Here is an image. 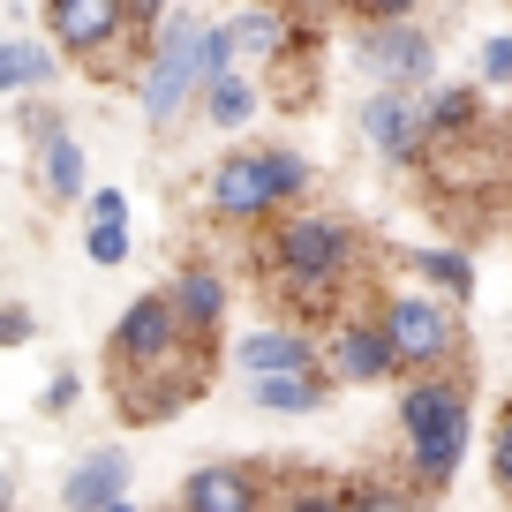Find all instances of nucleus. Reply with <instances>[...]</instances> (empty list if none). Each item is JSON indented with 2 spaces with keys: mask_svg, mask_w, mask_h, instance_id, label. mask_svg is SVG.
I'll use <instances>...</instances> for the list:
<instances>
[{
  "mask_svg": "<svg viewBox=\"0 0 512 512\" xmlns=\"http://www.w3.org/2000/svg\"><path fill=\"white\" fill-rule=\"evenodd\" d=\"M38 181H46V196H83V151L76 136H53V144H38Z\"/></svg>",
  "mask_w": 512,
  "mask_h": 512,
  "instance_id": "obj_15",
  "label": "nucleus"
},
{
  "mask_svg": "<svg viewBox=\"0 0 512 512\" xmlns=\"http://www.w3.org/2000/svg\"><path fill=\"white\" fill-rule=\"evenodd\" d=\"M68 400H76V369H61V377H53V384H46V407H53V415H61V407H68Z\"/></svg>",
  "mask_w": 512,
  "mask_h": 512,
  "instance_id": "obj_28",
  "label": "nucleus"
},
{
  "mask_svg": "<svg viewBox=\"0 0 512 512\" xmlns=\"http://www.w3.org/2000/svg\"><path fill=\"white\" fill-rule=\"evenodd\" d=\"M174 512H256V475L249 467H196L181 482Z\"/></svg>",
  "mask_w": 512,
  "mask_h": 512,
  "instance_id": "obj_10",
  "label": "nucleus"
},
{
  "mask_svg": "<svg viewBox=\"0 0 512 512\" xmlns=\"http://www.w3.org/2000/svg\"><path fill=\"white\" fill-rule=\"evenodd\" d=\"M249 113H256V83H241V76H219V83L204 91V121H211V128H241Z\"/></svg>",
  "mask_w": 512,
  "mask_h": 512,
  "instance_id": "obj_17",
  "label": "nucleus"
},
{
  "mask_svg": "<svg viewBox=\"0 0 512 512\" xmlns=\"http://www.w3.org/2000/svg\"><path fill=\"white\" fill-rule=\"evenodd\" d=\"M287 512H354V505H347V497H332V490H302Z\"/></svg>",
  "mask_w": 512,
  "mask_h": 512,
  "instance_id": "obj_26",
  "label": "nucleus"
},
{
  "mask_svg": "<svg viewBox=\"0 0 512 512\" xmlns=\"http://www.w3.org/2000/svg\"><path fill=\"white\" fill-rule=\"evenodd\" d=\"M113 512H136V505H113Z\"/></svg>",
  "mask_w": 512,
  "mask_h": 512,
  "instance_id": "obj_29",
  "label": "nucleus"
},
{
  "mask_svg": "<svg viewBox=\"0 0 512 512\" xmlns=\"http://www.w3.org/2000/svg\"><path fill=\"white\" fill-rule=\"evenodd\" d=\"M249 400L264 407V415H317L324 377H264V384H249Z\"/></svg>",
  "mask_w": 512,
  "mask_h": 512,
  "instance_id": "obj_14",
  "label": "nucleus"
},
{
  "mask_svg": "<svg viewBox=\"0 0 512 512\" xmlns=\"http://www.w3.org/2000/svg\"><path fill=\"white\" fill-rule=\"evenodd\" d=\"M490 467H497V490L512 497V407H505V422H497V445H490Z\"/></svg>",
  "mask_w": 512,
  "mask_h": 512,
  "instance_id": "obj_23",
  "label": "nucleus"
},
{
  "mask_svg": "<svg viewBox=\"0 0 512 512\" xmlns=\"http://www.w3.org/2000/svg\"><path fill=\"white\" fill-rule=\"evenodd\" d=\"M347 264H354V234L339 219H324V211H294V219H279L272 241H264V272H272L279 302H309V309L332 302Z\"/></svg>",
  "mask_w": 512,
  "mask_h": 512,
  "instance_id": "obj_1",
  "label": "nucleus"
},
{
  "mask_svg": "<svg viewBox=\"0 0 512 512\" xmlns=\"http://www.w3.org/2000/svg\"><path fill=\"white\" fill-rule=\"evenodd\" d=\"M287 23H294V16H279V8H241V16H234V38H241L249 53H264V61H272L279 38H287Z\"/></svg>",
  "mask_w": 512,
  "mask_h": 512,
  "instance_id": "obj_19",
  "label": "nucleus"
},
{
  "mask_svg": "<svg viewBox=\"0 0 512 512\" xmlns=\"http://www.w3.org/2000/svg\"><path fill=\"white\" fill-rule=\"evenodd\" d=\"M377 324H384V339H392V362H407V369H430V362H445V354L460 347L452 309L437 302V294H392Z\"/></svg>",
  "mask_w": 512,
  "mask_h": 512,
  "instance_id": "obj_6",
  "label": "nucleus"
},
{
  "mask_svg": "<svg viewBox=\"0 0 512 512\" xmlns=\"http://www.w3.org/2000/svg\"><path fill=\"white\" fill-rule=\"evenodd\" d=\"M362 136L377 151H392V159H407L415 144H430V113L407 91H377V98H362Z\"/></svg>",
  "mask_w": 512,
  "mask_h": 512,
  "instance_id": "obj_8",
  "label": "nucleus"
},
{
  "mask_svg": "<svg viewBox=\"0 0 512 512\" xmlns=\"http://www.w3.org/2000/svg\"><path fill=\"white\" fill-rule=\"evenodd\" d=\"M482 83H497V91H505V83H512V31L482 46Z\"/></svg>",
  "mask_w": 512,
  "mask_h": 512,
  "instance_id": "obj_22",
  "label": "nucleus"
},
{
  "mask_svg": "<svg viewBox=\"0 0 512 512\" xmlns=\"http://www.w3.org/2000/svg\"><path fill=\"white\" fill-rule=\"evenodd\" d=\"M354 512H415V505H407L400 490H362V497H354Z\"/></svg>",
  "mask_w": 512,
  "mask_h": 512,
  "instance_id": "obj_25",
  "label": "nucleus"
},
{
  "mask_svg": "<svg viewBox=\"0 0 512 512\" xmlns=\"http://www.w3.org/2000/svg\"><path fill=\"white\" fill-rule=\"evenodd\" d=\"M83 249H91V264H121V256H128V226H91Z\"/></svg>",
  "mask_w": 512,
  "mask_h": 512,
  "instance_id": "obj_21",
  "label": "nucleus"
},
{
  "mask_svg": "<svg viewBox=\"0 0 512 512\" xmlns=\"http://www.w3.org/2000/svg\"><path fill=\"white\" fill-rule=\"evenodd\" d=\"M234 53H241L234 23H196V16H181L174 31H166V46L151 53V76H144V113L166 128V121H174V113L189 106L196 91H211L219 76H234Z\"/></svg>",
  "mask_w": 512,
  "mask_h": 512,
  "instance_id": "obj_2",
  "label": "nucleus"
},
{
  "mask_svg": "<svg viewBox=\"0 0 512 512\" xmlns=\"http://www.w3.org/2000/svg\"><path fill=\"white\" fill-rule=\"evenodd\" d=\"M392 339H384V324H339V339H332V377H347V384H377V377H392Z\"/></svg>",
  "mask_w": 512,
  "mask_h": 512,
  "instance_id": "obj_11",
  "label": "nucleus"
},
{
  "mask_svg": "<svg viewBox=\"0 0 512 512\" xmlns=\"http://www.w3.org/2000/svg\"><path fill=\"white\" fill-rule=\"evenodd\" d=\"M234 354H241V369H249V384H264V377H309V362H317L309 332H249Z\"/></svg>",
  "mask_w": 512,
  "mask_h": 512,
  "instance_id": "obj_12",
  "label": "nucleus"
},
{
  "mask_svg": "<svg viewBox=\"0 0 512 512\" xmlns=\"http://www.w3.org/2000/svg\"><path fill=\"white\" fill-rule=\"evenodd\" d=\"M174 309H181V324H189V332L204 339L211 324L226 317V287H219V272H204V264H189V272H181V287H174Z\"/></svg>",
  "mask_w": 512,
  "mask_h": 512,
  "instance_id": "obj_13",
  "label": "nucleus"
},
{
  "mask_svg": "<svg viewBox=\"0 0 512 512\" xmlns=\"http://www.w3.org/2000/svg\"><path fill=\"white\" fill-rule=\"evenodd\" d=\"M354 61L377 83H392V91H415V83L437 76V46L422 38V23L407 16V8H377V16L362 23V53H354Z\"/></svg>",
  "mask_w": 512,
  "mask_h": 512,
  "instance_id": "obj_5",
  "label": "nucleus"
},
{
  "mask_svg": "<svg viewBox=\"0 0 512 512\" xmlns=\"http://www.w3.org/2000/svg\"><path fill=\"white\" fill-rule=\"evenodd\" d=\"M128 475H136V467H128V452H91V460L61 482V505H68V512H113V505H128V497H121Z\"/></svg>",
  "mask_w": 512,
  "mask_h": 512,
  "instance_id": "obj_9",
  "label": "nucleus"
},
{
  "mask_svg": "<svg viewBox=\"0 0 512 512\" xmlns=\"http://www.w3.org/2000/svg\"><path fill=\"white\" fill-rule=\"evenodd\" d=\"M400 430H407V460L422 482H452L467 452V392L452 377H422L400 400Z\"/></svg>",
  "mask_w": 512,
  "mask_h": 512,
  "instance_id": "obj_3",
  "label": "nucleus"
},
{
  "mask_svg": "<svg viewBox=\"0 0 512 512\" xmlns=\"http://www.w3.org/2000/svg\"><path fill=\"white\" fill-rule=\"evenodd\" d=\"M53 76V53H38L31 38H8L0 46V91H31V83Z\"/></svg>",
  "mask_w": 512,
  "mask_h": 512,
  "instance_id": "obj_16",
  "label": "nucleus"
},
{
  "mask_svg": "<svg viewBox=\"0 0 512 512\" xmlns=\"http://www.w3.org/2000/svg\"><path fill=\"white\" fill-rule=\"evenodd\" d=\"M415 272L430 279V287H445L452 302H460V294H475V264H467L460 249H422V256H415Z\"/></svg>",
  "mask_w": 512,
  "mask_h": 512,
  "instance_id": "obj_18",
  "label": "nucleus"
},
{
  "mask_svg": "<svg viewBox=\"0 0 512 512\" xmlns=\"http://www.w3.org/2000/svg\"><path fill=\"white\" fill-rule=\"evenodd\" d=\"M302 189H309V166L294 151H241V159L211 166V204L226 219H264V211L294 204Z\"/></svg>",
  "mask_w": 512,
  "mask_h": 512,
  "instance_id": "obj_4",
  "label": "nucleus"
},
{
  "mask_svg": "<svg viewBox=\"0 0 512 512\" xmlns=\"http://www.w3.org/2000/svg\"><path fill=\"white\" fill-rule=\"evenodd\" d=\"M0 332H8V347H23V339H31V309L16 302V309H8V317H0Z\"/></svg>",
  "mask_w": 512,
  "mask_h": 512,
  "instance_id": "obj_27",
  "label": "nucleus"
},
{
  "mask_svg": "<svg viewBox=\"0 0 512 512\" xmlns=\"http://www.w3.org/2000/svg\"><path fill=\"white\" fill-rule=\"evenodd\" d=\"M46 23H53V38H61L68 53H106L113 38L136 23V8H121V0H53Z\"/></svg>",
  "mask_w": 512,
  "mask_h": 512,
  "instance_id": "obj_7",
  "label": "nucleus"
},
{
  "mask_svg": "<svg viewBox=\"0 0 512 512\" xmlns=\"http://www.w3.org/2000/svg\"><path fill=\"white\" fill-rule=\"evenodd\" d=\"M91 226H128V196L121 189H98L91 196Z\"/></svg>",
  "mask_w": 512,
  "mask_h": 512,
  "instance_id": "obj_24",
  "label": "nucleus"
},
{
  "mask_svg": "<svg viewBox=\"0 0 512 512\" xmlns=\"http://www.w3.org/2000/svg\"><path fill=\"white\" fill-rule=\"evenodd\" d=\"M475 106H482L475 91H437V98H422V113H430V136H467V128H475Z\"/></svg>",
  "mask_w": 512,
  "mask_h": 512,
  "instance_id": "obj_20",
  "label": "nucleus"
}]
</instances>
